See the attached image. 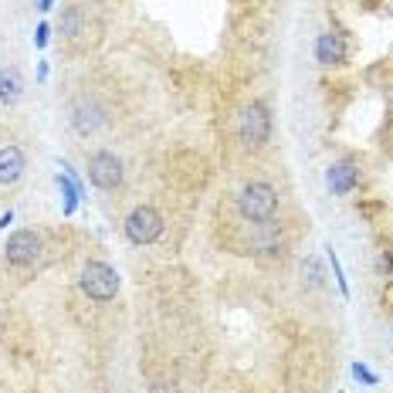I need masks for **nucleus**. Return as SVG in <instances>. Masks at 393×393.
<instances>
[{
	"mask_svg": "<svg viewBox=\"0 0 393 393\" xmlns=\"http://www.w3.org/2000/svg\"><path fill=\"white\" fill-rule=\"evenodd\" d=\"M238 211H241L244 221H255V224H265L272 221L275 211H278V196L268 183H248L238 196Z\"/></svg>",
	"mask_w": 393,
	"mask_h": 393,
	"instance_id": "1",
	"label": "nucleus"
},
{
	"mask_svg": "<svg viewBox=\"0 0 393 393\" xmlns=\"http://www.w3.org/2000/svg\"><path fill=\"white\" fill-rule=\"evenodd\" d=\"M82 292L89 295L92 302L116 299V292H119V275H116V268H109L106 261H89V265L82 268Z\"/></svg>",
	"mask_w": 393,
	"mask_h": 393,
	"instance_id": "2",
	"label": "nucleus"
},
{
	"mask_svg": "<svg viewBox=\"0 0 393 393\" xmlns=\"http://www.w3.org/2000/svg\"><path fill=\"white\" fill-rule=\"evenodd\" d=\"M238 133H241L244 146H265L268 143V133H272V116L261 102H251V106L241 112V122H238Z\"/></svg>",
	"mask_w": 393,
	"mask_h": 393,
	"instance_id": "3",
	"label": "nucleus"
},
{
	"mask_svg": "<svg viewBox=\"0 0 393 393\" xmlns=\"http://www.w3.org/2000/svg\"><path fill=\"white\" fill-rule=\"evenodd\" d=\"M160 234H163V217L153 207H136L126 217V238L133 244H153L160 241Z\"/></svg>",
	"mask_w": 393,
	"mask_h": 393,
	"instance_id": "4",
	"label": "nucleus"
},
{
	"mask_svg": "<svg viewBox=\"0 0 393 393\" xmlns=\"http://www.w3.org/2000/svg\"><path fill=\"white\" fill-rule=\"evenodd\" d=\"M89 180L99 187V190H119L122 187V160L116 153H92L89 156Z\"/></svg>",
	"mask_w": 393,
	"mask_h": 393,
	"instance_id": "5",
	"label": "nucleus"
},
{
	"mask_svg": "<svg viewBox=\"0 0 393 393\" xmlns=\"http://www.w3.org/2000/svg\"><path fill=\"white\" fill-rule=\"evenodd\" d=\"M4 258L14 265V268H28L41 258V238L34 231H14L7 238V248H4Z\"/></svg>",
	"mask_w": 393,
	"mask_h": 393,
	"instance_id": "6",
	"label": "nucleus"
},
{
	"mask_svg": "<svg viewBox=\"0 0 393 393\" xmlns=\"http://www.w3.org/2000/svg\"><path fill=\"white\" fill-rule=\"evenodd\" d=\"M326 183H329V190H333L336 196H346V194L356 190V183H360V170H356L353 160H336L333 167H329V173H326Z\"/></svg>",
	"mask_w": 393,
	"mask_h": 393,
	"instance_id": "7",
	"label": "nucleus"
},
{
	"mask_svg": "<svg viewBox=\"0 0 393 393\" xmlns=\"http://www.w3.org/2000/svg\"><path fill=\"white\" fill-rule=\"evenodd\" d=\"M72 126L82 136H92L99 126H102V109L95 99H75L72 102Z\"/></svg>",
	"mask_w": 393,
	"mask_h": 393,
	"instance_id": "8",
	"label": "nucleus"
},
{
	"mask_svg": "<svg viewBox=\"0 0 393 393\" xmlns=\"http://www.w3.org/2000/svg\"><path fill=\"white\" fill-rule=\"evenodd\" d=\"M24 177V153L17 146H4L0 150V187H11Z\"/></svg>",
	"mask_w": 393,
	"mask_h": 393,
	"instance_id": "9",
	"label": "nucleus"
},
{
	"mask_svg": "<svg viewBox=\"0 0 393 393\" xmlns=\"http://www.w3.org/2000/svg\"><path fill=\"white\" fill-rule=\"evenodd\" d=\"M316 58L322 61V65H343V61H346V41H343L339 34H319Z\"/></svg>",
	"mask_w": 393,
	"mask_h": 393,
	"instance_id": "10",
	"label": "nucleus"
},
{
	"mask_svg": "<svg viewBox=\"0 0 393 393\" xmlns=\"http://www.w3.org/2000/svg\"><path fill=\"white\" fill-rule=\"evenodd\" d=\"M24 95V82L17 68H0V102L4 106H17Z\"/></svg>",
	"mask_w": 393,
	"mask_h": 393,
	"instance_id": "11",
	"label": "nucleus"
},
{
	"mask_svg": "<svg viewBox=\"0 0 393 393\" xmlns=\"http://www.w3.org/2000/svg\"><path fill=\"white\" fill-rule=\"evenodd\" d=\"M78 31H82V14H78L75 7H68V11L61 14V34H68V38H75Z\"/></svg>",
	"mask_w": 393,
	"mask_h": 393,
	"instance_id": "12",
	"label": "nucleus"
},
{
	"mask_svg": "<svg viewBox=\"0 0 393 393\" xmlns=\"http://www.w3.org/2000/svg\"><path fill=\"white\" fill-rule=\"evenodd\" d=\"M326 255H329V268H333V278H336V285H339V292L349 295V282H346V275H343V265H339L336 251H333V248H326Z\"/></svg>",
	"mask_w": 393,
	"mask_h": 393,
	"instance_id": "13",
	"label": "nucleus"
},
{
	"mask_svg": "<svg viewBox=\"0 0 393 393\" xmlns=\"http://www.w3.org/2000/svg\"><path fill=\"white\" fill-rule=\"evenodd\" d=\"M353 377L360 380V383H366V387H377V383H380L377 373H373V370H366L363 363H353Z\"/></svg>",
	"mask_w": 393,
	"mask_h": 393,
	"instance_id": "14",
	"label": "nucleus"
},
{
	"mask_svg": "<svg viewBox=\"0 0 393 393\" xmlns=\"http://www.w3.org/2000/svg\"><path fill=\"white\" fill-rule=\"evenodd\" d=\"M34 41H38V48L48 45V24H41V28H38V38H34Z\"/></svg>",
	"mask_w": 393,
	"mask_h": 393,
	"instance_id": "15",
	"label": "nucleus"
},
{
	"mask_svg": "<svg viewBox=\"0 0 393 393\" xmlns=\"http://www.w3.org/2000/svg\"><path fill=\"white\" fill-rule=\"evenodd\" d=\"M55 7V0H38V11H51Z\"/></svg>",
	"mask_w": 393,
	"mask_h": 393,
	"instance_id": "16",
	"label": "nucleus"
}]
</instances>
